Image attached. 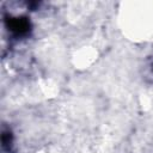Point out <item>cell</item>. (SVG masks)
I'll return each mask as SVG.
<instances>
[{
    "mask_svg": "<svg viewBox=\"0 0 153 153\" xmlns=\"http://www.w3.org/2000/svg\"><path fill=\"white\" fill-rule=\"evenodd\" d=\"M7 25L12 31L17 33H24L30 29V23L26 18H11L7 22Z\"/></svg>",
    "mask_w": 153,
    "mask_h": 153,
    "instance_id": "obj_1",
    "label": "cell"
},
{
    "mask_svg": "<svg viewBox=\"0 0 153 153\" xmlns=\"http://www.w3.org/2000/svg\"><path fill=\"white\" fill-rule=\"evenodd\" d=\"M1 140H2V145L4 146H8L11 143V134L10 133H4Z\"/></svg>",
    "mask_w": 153,
    "mask_h": 153,
    "instance_id": "obj_2",
    "label": "cell"
}]
</instances>
